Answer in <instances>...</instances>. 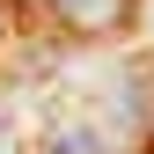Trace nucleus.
I'll return each mask as SVG.
<instances>
[{"mask_svg":"<svg viewBox=\"0 0 154 154\" xmlns=\"http://www.w3.org/2000/svg\"><path fill=\"white\" fill-rule=\"evenodd\" d=\"M44 8L59 15V22H73L81 37H110V29L132 22V8H140V0H44Z\"/></svg>","mask_w":154,"mask_h":154,"instance_id":"f257e3e1","label":"nucleus"},{"mask_svg":"<svg viewBox=\"0 0 154 154\" xmlns=\"http://www.w3.org/2000/svg\"><path fill=\"white\" fill-rule=\"evenodd\" d=\"M103 147H110V140H103L88 118H73V125H51V132H44V154H103Z\"/></svg>","mask_w":154,"mask_h":154,"instance_id":"f03ea898","label":"nucleus"}]
</instances>
